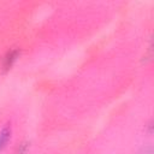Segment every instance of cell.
<instances>
[{"instance_id": "6da1fadb", "label": "cell", "mask_w": 154, "mask_h": 154, "mask_svg": "<svg viewBox=\"0 0 154 154\" xmlns=\"http://www.w3.org/2000/svg\"><path fill=\"white\" fill-rule=\"evenodd\" d=\"M18 54H19L18 49H12V51H10V52L6 53V55L2 58V61H1V65H0V71L2 73H5L6 71H8L11 69V66L16 61Z\"/></svg>"}, {"instance_id": "7a4b0ae2", "label": "cell", "mask_w": 154, "mask_h": 154, "mask_svg": "<svg viewBox=\"0 0 154 154\" xmlns=\"http://www.w3.org/2000/svg\"><path fill=\"white\" fill-rule=\"evenodd\" d=\"M10 136H11V128L10 126H5L0 131V149L6 144V142L8 141Z\"/></svg>"}]
</instances>
